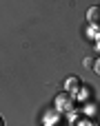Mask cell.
Segmentation results:
<instances>
[{
	"label": "cell",
	"instance_id": "8",
	"mask_svg": "<svg viewBox=\"0 0 100 126\" xmlns=\"http://www.w3.org/2000/svg\"><path fill=\"white\" fill-rule=\"evenodd\" d=\"M98 49H100V38H98Z\"/></svg>",
	"mask_w": 100,
	"mask_h": 126
},
{
	"label": "cell",
	"instance_id": "6",
	"mask_svg": "<svg viewBox=\"0 0 100 126\" xmlns=\"http://www.w3.org/2000/svg\"><path fill=\"white\" fill-rule=\"evenodd\" d=\"M80 126H96V124H87V122H82V124H80Z\"/></svg>",
	"mask_w": 100,
	"mask_h": 126
},
{
	"label": "cell",
	"instance_id": "2",
	"mask_svg": "<svg viewBox=\"0 0 100 126\" xmlns=\"http://www.w3.org/2000/svg\"><path fill=\"white\" fill-rule=\"evenodd\" d=\"M87 20H89L94 27L100 29V7H91V9L87 11Z\"/></svg>",
	"mask_w": 100,
	"mask_h": 126
},
{
	"label": "cell",
	"instance_id": "3",
	"mask_svg": "<svg viewBox=\"0 0 100 126\" xmlns=\"http://www.w3.org/2000/svg\"><path fill=\"white\" fill-rule=\"evenodd\" d=\"M78 84H80V80H78V78H69V80H67V89H69V91H76V89H78Z\"/></svg>",
	"mask_w": 100,
	"mask_h": 126
},
{
	"label": "cell",
	"instance_id": "1",
	"mask_svg": "<svg viewBox=\"0 0 100 126\" xmlns=\"http://www.w3.org/2000/svg\"><path fill=\"white\" fill-rule=\"evenodd\" d=\"M56 109H58V111H65V113L71 111V109H74V97H71L69 93H60V95L56 97Z\"/></svg>",
	"mask_w": 100,
	"mask_h": 126
},
{
	"label": "cell",
	"instance_id": "4",
	"mask_svg": "<svg viewBox=\"0 0 100 126\" xmlns=\"http://www.w3.org/2000/svg\"><path fill=\"white\" fill-rule=\"evenodd\" d=\"M94 64H96L94 58H85V66H87V69H94Z\"/></svg>",
	"mask_w": 100,
	"mask_h": 126
},
{
	"label": "cell",
	"instance_id": "5",
	"mask_svg": "<svg viewBox=\"0 0 100 126\" xmlns=\"http://www.w3.org/2000/svg\"><path fill=\"white\" fill-rule=\"evenodd\" d=\"M94 71L100 75V60H96V64H94Z\"/></svg>",
	"mask_w": 100,
	"mask_h": 126
},
{
	"label": "cell",
	"instance_id": "7",
	"mask_svg": "<svg viewBox=\"0 0 100 126\" xmlns=\"http://www.w3.org/2000/svg\"><path fill=\"white\" fill-rule=\"evenodd\" d=\"M0 126H4V122H2V117H0Z\"/></svg>",
	"mask_w": 100,
	"mask_h": 126
}]
</instances>
